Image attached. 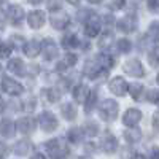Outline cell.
<instances>
[{"label":"cell","instance_id":"37","mask_svg":"<svg viewBox=\"0 0 159 159\" xmlns=\"http://www.w3.org/2000/svg\"><path fill=\"white\" fill-rule=\"evenodd\" d=\"M46 7L49 11H57L62 7V0H46Z\"/></svg>","mask_w":159,"mask_h":159},{"label":"cell","instance_id":"30","mask_svg":"<svg viewBox=\"0 0 159 159\" xmlns=\"http://www.w3.org/2000/svg\"><path fill=\"white\" fill-rule=\"evenodd\" d=\"M124 139L129 142V143H135V142H139L140 139H142V132H140V129H127V130H124Z\"/></svg>","mask_w":159,"mask_h":159},{"label":"cell","instance_id":"25","mask_svg":"<svg viewBox=\"0 0 159 159\" xmlns=\"http://www.w3.org/2000/svg\"><path fill=\"white\" fill-rule=\"evenodd\" d=\"M61 113L65 119H69V121H73L76 118V107L73 103H64L61 107Z\"/></svg>","mask_w":159,"mask_h":159},{"label":"cell","instance_id":"23","mask_svg":"<svg viewBox=\"0 0 159 159\" xmlns=\"http://www.w3.org/2000/svg\"><path fill=\"white\" fill-rule=\"evenodd\" d=\"M96 61H97V64L100 65L103 70H110L113 65H115V59H113V56L105 54V52L99 54V57H96Z\"/></svg>","mask_w":159,"mask_h":159},{"label":"cell","instance_id":"43","mask_svg":"<svg viewBox=\"0 0 159 159\" xmlns=\"http://www.w3.org/2000/svg\"><path fill=\"white\" fill-rule=\"evenodd\" d=\"M103 22H105V25H113L115 24V16L113 15H105L103 16Z\"/></svg>","mask_w":159,"mask_h":159},{"label":"cell","instance_id":"42","mask_svg":"<svg viewBox=\"0 0 159 159\" xmlns=\"http://www.w3.org/2000/svg\"><path fill=\"white\" fill-rule=\"evenodd\" d=\"M153 127L156 132H159V111H156L153 115Z\"/></svg>","mask_w":159,"mask_h":159},{"label":"cell","instance_id":"54","mask_svg":"<svg viewBox=\"0 0 159 159\" xmlns=\"http://www.w3.org/2000/svg\"><path fill=\"white\" fill-rule=\"evenodd\" d=\"M88 2H89V3H100L102 0H88Z\"/></svg>","mask_w":159,"mask_h":159},{"label":"cell","instance_id":"13","mask_svg":"<svg viewBox=\"0 0 159 159\" xmlns=\"http://www.w3.org/2000/svg\"><path fill=\"white\" fill-rule=\"evenodd\" d=\"M100 148L105 151V153H115L118 150V140L115 135L111 134H105L100 140Z\"/></svg>","mask_w":159,"mask_h":159},{"label":"cell","instance_id":"49","mask_svg":"<svg viewBox=\"0 0 159 159\" xmlns=\"http://www.w3.org/2000/svg\"><path fill=\"white\" fill-rule=\"evenodd\" d=\"M130 159H147V157H145L143 154H140V153H134L130 156Z\"/></svg>","mask_w":159,"mask_h":159},{"label":"cell","instance_id":"38","mask_svg":"<svg viewBox=\"0 0 159 159\" xmlns=\"http://www.w3.org/2000/svg\"><path fill=\"white\" fill-rule=\"evenodd\" d=\"M11 52V46L7 43H0V59H7Z\"/></svg>","mask_w":159,"mask_h":159},{"label":"cell","instance_id":"31","mask_svg":"<svg viewBox=\"0 0 159 159\" xmlns=\"http://www.w3.org/2000/svg\"><path fill=\"white\" fill-rule=\"evenodd\" d=\"M113 38H115V35H113L111 30H105V32H102L100 37H99V46H100V48H107L108 45H111Z\"/></svg>","mask_w":159,"mask_h":159},{"label":"cell","instance_id":"39","mask_svg":"<svg viewBox=\"0 0 159 159\" xmlns=\"http://www.w3.org/2000/svg\"><path fill=\"white\" fill-rule=\"evenodd\" d=\"M147 8L151 13H159V0H148V2H147Z\"/></svg>","mask_w":159,"mask_h":159},{"label":"cell","instance_id":"29","mask_svg":"<svg viewBox=\"0 0 159 159\" xmlns=\"http://www.w3.org/2000/svg\"><path fill=\"white\" fill-rule=\"evenodd\" d=\"M83 132H84V135H89V137H94L99 134V126L96 121H86L84 126H83Z\"/></svg>","mask_w":159,"mask_h":159},{"label":"cell","instance_id":"48","mask_svg":"<svg viewBox=\"0 0 159 159\" xmlns=\"http://www.w3.org/2000/svg\"><path fill=\"white\" fill-rule=\"evenodd\" d=\"M94 150H96L94 143H86V151H88V153H92Z\"/></svg>","mask_w":159,"mask_h":159},{"label":"cell","instance_id":"12","mask_svg":"<svg viewBox=\"0 0 159 159\" xmlns=\"http://www.w3.org/2000/svg\"><path fill=\"white\" fill-rule=\"evenodd\" d=\"M69 24H70V18H69L67 13H54V15L51 16V25L54 29L62 30V29L67 27Z\"/></svg>","mask_w":159,"mask_h":159},{"label":"cell","instance_id":"1","mask_svg":"<svg viewBox=\"0 0 159 159\" xmlns=\"http://www.w3.org/2000/svg\"><path fill=\"white\" fill-rule=\"evenodd\" d=\"M99 115L103 121H113L118 116V103L113 99H105L99 105Z\"/></svg>","mask_w":159,"mask_h":159},{"label":"cell","instance_id":"14","mask_svg":"<svg viewBox=\"0 0 159 159\" xmlns=\"http://www.w3.org/2000/svg\"><path fill=\"white\" fill-rule=\"evenodd\" d=\"M99 32H100V22H99L97 16L94 15L91 19H88V21L84 22V34L92 38V37H97Z\"/></svg>","mask_w":159,"mask_h":159},{"label":"cell","instance_id":"18","mask_svg":"<svg viewBox=\"0 0 159 159\" xmlns=\"http://www.w3.org/2000/svg\"><path fill=\"white\" fill-rule=\"evenodd\" d=\"M40 51H42V43H38L37 40H30V42L24 45V52L29 57H37L40 54Z\"/></svg>","mask_w":159,"mask_h":159},{"label":"cell","instance_id":"58","mask_svg":"<svg viewBox=\"0 0 159 159\" xmlns=\"http://www.w3.org/2000/svg\"><path fill=\"white\" fill-rule=\"evenodd\" d=\"M78 159H86V157H78Z\"/></svg>","mask_w":159,"mask_h":159},{"label":"cell","instance_id":"10","mask_svg":"<svg viewBox=\"0 0 159 159\" xmlns=\"http://www.w3.org/2000/svg\"><path fill=\"white\" fill-rule=\"evenodd\" d=\"M142 119V111L137 110V108H129L124 116H123V123L127 126V127H135Z\"/></svg>","mask_w":159,"mask_h":159},{"label":"cell","instance_id":"17","mask_svg":"<svg viewBox=\"0 0 159 159\" xmlns=\"http://www.w3.org/2000/svg\"><path fill=\"white\" fill-rule=\"evenodd\" d=\"M89 89H88V86H84V84H78V86H75L73 88V99L78 102V103H84L86 102V99H88V96H89Z\"/></svg>","mask_w":159,"mask_h":159},{"label":"cell","instance_id":"4","mask_svg":"<svg viewBox=\"0 0 159 159\" xmlns=\"http://www.w3.org/2000/svg\"><path fill=\"white\" fill-rule=\"evenodd\" d=\"M123 69H124V72L127 75L134 76V78H142L145 75L143 65H142V62L139 59H129V61H126L124 65H123Z\"/></svg>","mask_w":159,"mask_h":159},{"label":"cell","instance_id":"21","mask_svg":"<svg viewBox=\"0 0 159 159\" xmlns=\"http://www.w3.org/2000/svg\"><path fill=\"white\" fill-rule=\"evenodd\" d=\"M8 70L11 73H15V75L22 76V75H25V65H24V62L21 59H11L8 62Z\"/></svg>","mask_w":159,"mask_h":159},{"label":"cell","instance_id":"11","mask_svg":"<svg viewBox=\"0 0 159 159\" xmlns=\"http://www.w3.org/2000/svg\"><path fill=\"white\" fill-rule=\"evenodd\" d=\"M45 21H46V15L43 11H40V10L30 11L29 16H27V22H29V25L32 29H40L45 24Z\"/></svg>","mask_w":159,"mask_h":159},{"label":"cell","instance_id":"5","mask_svg":"<svg viewBox=\"0 0 159 159\" xmlns=\"http://www.w3.org/2000/svg\"><path fill=\"white\" fill-rule=\"evenodd\" d=\"M137 16L135 15H126L124 18H121L118 22H116V27L118 30H121L124 34H130L137 29Z\"/></svg>","mask_w":159,"mask_h":159},{"label":"cell","instance_id":"45","mask_svg":"<svg viewBox=\"0 0 159 159\" xmlns=\"http://www.w3.org/2000/svg\"><path fill=\"white\" fill-rule=\"evenodd\" d=\"M35 108V100L34 99H29L27 102H25V110H27V111H32Z\"/></svg>","mask_w":159,"mask_h":159},{"label":"cell","instance_id":"22","mask_svg":"<svg viewBox=\"0 0 159 159\" xmlns=\"http://www.w3.org/2000/svg\"><path fill=\"white\" fill-rule=\"evenodd\" d=\"M129 91H130V94H132V99L134 100H143L145 94H147V91H145V88L140 84V83H134V84H130L129 86Z\"/></svg>","mask_w":159,"mask_h":159},{"label":"cell","instance_id":"36","mask_svg":"<svg viewBox=\"0 0 159 159\" xmlns=\"http://www.w3.org/2000/svg\"><path fill=\"white\" fill-rule=\"evenodd\" d=\"M94 15H96L94 11H89V10H81V11H78V15H76V16H78V19L81 21V22H86L88 19H91Z\"/></svg>","mask_w":159,"mask_h":159},{"label":"cell","instance_id":"41","mask_svg":"<svg viewBox=\"0 0 159 159\" xmlns=\"http://www.w3.org/2000/svg\"><path fill=\"white\" fill-rule=\"evenodd\" d=\"M147 99H148L150 102H157V100H159V92H157V91H150V92H147Z\"/></svg>","mask_w":159,"mask_h":159},{"label":"cell","instance_id":"7","mask_svg":"<svg viewBox=\"0 0 159 159\" xmlns=\"http://www.w3.org/2000/svg\"><path fill=\"white\" fill-rule=\"evenodd\" d=\"M42 51H43V56L46 61H52L59 56V48L54 43L52 38H45L43 43H42Z\"/></svg>","mask_w":159,"mask_h":159},{"label":"cell","instance_id":"15","mask_svg":"<svg viewBox=\"0 0 159 159\" xmlns=\"http://www.w3.org/2000/svg\"><path fill=\"white\" fill-rule=\"evenodd\" d=\"M35 126H37L35 119H32V118H21L16 123V129L21 134H30V132L35 130Z\"/></svg>","mask_w":159,"mask_h":159},{"label":"cell","instance_id":"9","mask_svg":"<svg viewBox=\"0 0 159 159\" xmlns=\"http://www.w3.org/2000/svg\"><path fill=\"white\" fill-rule=\"evenodd\" d=\"M2 89L7 92V94H10V96H21L22 92H24V88H22L18 81L11 80V78H3Z\"/></svg>","mask_w":159,"mask_h":159},{"label":"cell","instance_id":"3","mask_svg":"<svg viewBox=\"0 0 159 159\" xmlns=\"http://www.w3.org/2000/svg\"><path fill=\"white\" fill-rule=\"evenodd\" d=\"M38 123H40V127H42L45 132H52L56 130L59 123H57V118L54 116V113L51 111H42L38 116Z\"/></svg>","mask_w":159,"mask_h":159},{"label":"cell","instance_id":"44","mask_svg":"<svg viewBox=\"0 0 159 159\" xmlns=\"http://www.w3.org/2000/svg\"><path fill=\"white\" fill-rule=\"evenodd\" d=\"M150 157H151V159H159V147H151V150H150Z\"/></svg>","mask_w":159,"mask_h":159},{"label":"cell","instance_id":"56","mask_svg":"<svg viewBox=\"0 0 159 159\" xmlns=\"http://www.w3.org/2000/svg\"><path fill=\"white\" fill-rule=\"evenodd\" d=\"M157 84H159V75H157Z\"/></svg>","mask_w":159,"mask_h":159},{"label":"cell","instance_id":"6","mask_svg":"<svg viewBox=\"0 0 159 159\" xmlns=\"http://www.w3.org/2000/svg\"><path fill=\"white\" fill-rule=\"evenodd\" d=\"M108 88H110V91L113 92L115 96L123 97V96H126V92L129 89V84H127V81L123 76H115L113 80H110Z\"/></svg>","mask_w":159,"mask_h":159},{"label":"cell","instance_id":"46","mask_svg":"<svg viewBox=\"0 0 159 159\" xmlns=\"http://www.w3.org/2000/svg\"><path fill=\"white\" fill-rule=\"evenodd\" d=\"M7 153H8V147H7L2 140H0V156H5Z\"/></svg>","mask_w":159,"mask_h":159},{"label":"cell","instance_id":"24","mask_svg":"<svg viewBox=\"0 0 159 159\" xmlns=\"http://www.w3.org/2000/svg\"><path fill=\"white\" fill-rule=\"evenodd\" d=\"M67 139L72 143H81L83 139H84V132H83V129H80V127H72L67 132Z\"/></svg>","mask_w":159,"mask_h":159},{"label":"cell","instance_id":"40","mask_svg":"<svg viewBox=\"0 0 159 159\" xmlns=\"http://www.w3.org/2000/svg\"><path fill=\"white\" fill-rule=\"evenodd\" d=\"M124 5H126V0H111L110 2V7L113 10H121Z\"/></svg>","mask_w":159,"mask_h":159},{"label":"cell","instance_id":"51","mask_svg":"<svg viewBox=\"0 0 159 159\" xmlns=\"http://www.w3.org/2000/svg\"><path fill=\"white\" fill-rule=\"evenodd\" d=\"M30 159H46V157H45L43 154H40V153H37V154H34V156H32Z\"/></svg>","mask_w":159,"mask_h":159},{"label":"cell","instance_id":"28","mask_svg":"<svg viewBox=\"0 0 159 159\" xmlns=\"http://www.w3.org/2000/svg\"><path fill=\"white\" fill-rule=\"evenodd\" d=\"M80 43V40L75 34H67L64 38H62V46L67 48V49H72V48H76Z\"/></svg>","mask_w":159,"mask_h":159},{"label":"cell","instance_id":"35","mask_svg":"<svg viewBox=\"0 0 159 159\" xmlns=\"http://www.w3.org/2000/svg\"><path fill=\"white\" fill-rule=\"evenodd\" d=\"M118 49L121 52H129L132 49V43L129 42L127 38H123V40H119V42H118Z\"/></svg>","mask_w":159,"mask_h":159},{"label":"cell","instance_id":"53","mask_svg":"<svg viewBox=\"0 0 159 159\" xmlns=\"http://www.w3.org/2000/svg\"><path fill=\"white\" fill-rule=\"evenodd\" d=\"M29 2H30V3H34V5H38L40 2H42V0H29Z\"/></svg>","mask_w":159,"mask_h":159},{"label":"cell","instance_id":"52","mask_svg":"<svg viewBox=\"0 0 159 159\" xmlns=\"http://www.w3.org/2000/svg\"><path fill=\"white\" fill-rule=\"evenodd\" d=\"M69 3H72V5H78L80 3V0H67Z\"/></svg>","mask_w":159,"mask_h":159},{"label":"cell","instance_id":"34","mask_svg":"<svg viewBox=\"0 0 159 159\" xmlns=\"http://www.w3.org/2000/svg\"><path fill=\"white\" fill-rule=\"evenodd\" d=\"M148 62H150V65H153V67H157L159 65V46H156L148 54Z\"/></svg>","mask_w":159,"mask_h":159},{"label":"cell","instance_id":"47","mask_svg":"<svg viewBox=\"0 0 159 159\" xmlns=\"http://www.w3.org/2000/svg\"><path fill=\"white\" fill-rule=\"evenodd\" d=\"M5 27V13L0 10V29Z\"/></svg>","mask_w":159,"mask_h":159},{"label":"cell","instance_id":"26","mask_svg":"<svg viewBox=\"0 0 159 159\" xmlns=\"http://www.w3.org/2000/svg\"><path fill=\"white\" fill-rule=\"evenodd\" d=\"M42 94L48 99V102L51 103H56L61 100V91L57 88H48V89H43L42 91Z\"/></svg>","mask_w":159,"mask_h":159},{"label":"cell","instance_id":"55","mask_svg":"<svg viewBox=\"0 0 159 159\" xmlns=\"http://www.w3.org/2000/svg\"><path fill=\"white\" fill-rule=\"evenodd\" d=\"M2 73H3V69H2V67H0V76H2Z\"/></svg>","mask_w":159,"mask_h":159},{"label":"cell","instance_id":"20","mask_svg":"<svg viewBox=\"0 0 159 159\" xmlns=\"http://www.w3.org/2000/svg\"><path fill=\"white\" fill-rule=\"evenodd\" d=\"M76 61H78L76 54H70V52H69V54H65V56H64V61L57 64L56 70H57V72H64V70H67V69L73 67V65L76 64Z\"/></svg>","mask_w":159,"mask_h":159},{"label":"cell","instance_id":"32","mask_svg":"<svg viewBox=\"0 0 159 159\" xmlns=\"http://www.w3.org/2000/svg\"><path fill=\"white\" fill-rule=\"evenodd\" d=\"M96 102H97V91H91L86 102H84V111L91 113L92 110H94V107H96Z\"/></svg>","mask_w":159,"mask_h":159},{"label":"cell","instance_id":"27","mask_svg":"<svg viewBox=\"0 0 159 159\" xmlns=\"http://www.w3.org/2000/svg\"><path fill=\"white\" fill-rule=\"evenodd\" d=\"M30 148H32L30 142H27V140H21V142H18V143L15 145V153H16L18 156H25V154L30 151Z\"/></svg>","mask_w":159,"mask_h":159},{"label":"cell","instance_id":"2","mask_svg":"<svg viewBox=\"0 0 159 159\" xmlns=\"http://www.w3.org/2000/svg\"><path fill=\"white\" fill-rule=\"evenodd\" d=\"M45 148H46L48 154H49L51 157H54V159L64 157L65 154H67V151H69V150H67V145L64 143L62 139H52V140L46 142V143H45Z\"/></svg>","mask_w":159,"mask_h":159},{"label":"cell","instance_id":"19","mask_svg":"<svg viewBox=\"0 0 159 159\" xmlns=\"http://www.w3.org/2000/svg\"><path fill=\"white\" fill-rule=\"evenodd\" d=\"M15 129H16L15 123L10 121V119H3V121L0 123V135L11 139L13 135H15Z\"/></svg>","mask_w":159,"mask_h":159},{"label":"cell","instance_id":"33","mask_svg":"<svg viewBox=\"0 0 159 159\" xmlns=\"http://www.w3.org/2000/svg\"><path fill=\"white\" fill-rule=\"evenodd\" d=\"M148 37L153 40L154 43L159 42V22H151L148 27Z\"/></svg>","mask_w":159,"mask_h":159},{"label":"cell","instance_id":"16","mask_svg":"<svg viewBox=\"0 0 159 159\" xmlns=\"http://www.w3.org/2000/svg\"><path fill=\"white\" fill-rule=\"evenodd\" d=\"M8 18L13 24H21L24 19V10L19 5H10L8 7Z\"/></svg>","mask_w":159,"mask_h":159},{"label":"cell","instance_id":"50","mask_svg":"<svg viewBox=\"0 0 159 159\" xmlns=\"http://www.w3.org/2000/svg\"><path fill=\"white\" fill-rule=\"evenodd\" d=\"M3 110H5V102H3L2 97H0V113H3Z\"/></svg>","mask_w":159,"mask_h":159},{"label":"cell","instance_id":"57","mask_svg":"<svg viewBox=\"0 0 159 159\" xmlns=\"http://www.w3.org/2000/svg\"><path fill=\"white\" fill-rule=\"evenodd\" d=\"M156 103H157V107H159V100H157V102H156Z\"/></svg>","mask_w":159,"mask_h":159},{"label":"cell","instance_id":"8","mask_svg":"<svg viewBox=\"0 0 159 159\" xmlns=\"http://www.w3.org/2000/svg\"><path fill=\"white\" fill-rule=\"evenodd\" d=\"M107 70H103L100 65L97 64V61L96 59H92V61H88L86 64H84V75L88 76V78H91V80H96V78H99L100 75H103Z\"/></svg>","mask_w":159,"mask_h":159}]
</instances>
